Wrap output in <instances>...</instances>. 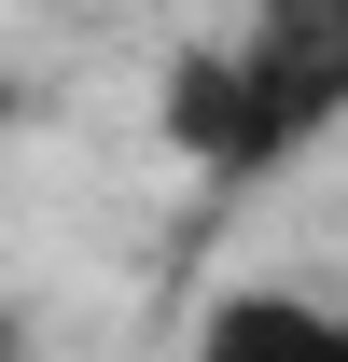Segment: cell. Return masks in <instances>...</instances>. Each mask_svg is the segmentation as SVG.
Listing matches in <instances>:
<instances>
[{"mask_svg": "<svg viewBox=\"0 0 348 362\" xmlns=\"http://www.w3.org/2000/svg\"><path fill=\"white\" fill-rule=\"evenodd\" d=\"M0 362H28V320H14V307H0Z\"/></svg>", "mask_w": 348, "mask_h": 362, "instance_id": "277c9868", "label": "cell"}, {"mask_svg": "<svg viewBox=\"0 0 348 362\" xmlns=\"http://www.w3.org/2000/svg\"><path fill=\"white\" fill-rule=\"evenodd\" d=\"M168 139L195 153V168H223V181L279 168V139H265V112H251V70H237V42H223V56H181V70H168Z\"/></svg>", "mask_w": 348, "mask_h": 362, "instance_id": "7a4b0ae2", "label": "cell"}, {"mask_svg": "<svg viewBox=\"0 0 348 362\" xmlns=\"http://www.w3.org/2000/svg\"><path fill=\"white\" fill-rule=\"evenodd\" d=\"M195 362H348V307H306V293H223L195 320Z\"/></svg>", "mask_w": 348, "mask_h": 362, "instance_id": "3957f363", "label": "cell"}, {"mask_svg": "<svg viewBox=\"0 0 348 362\" xmlns=\"http://www.w3.org/2000/svg\"><path fill=\"white\" fill-rule=\"evenodd\" d=\"M0 126H14V84H0Z\"/></svg>", "mask_w": 348, "mask_h": 362, "instance_id": "5b68a950", "label": "cell"}, {"mask_svg": "<svg viewBox=\"0 0 348 362\" xmlns=\"http://www.w3.org/2000/svg\"><path fill=\"white\" fill-rule=\"evenodd\" d=\"M237 70H251V112H265V139H279V153H293V139H320V126L348 112V0H251Z\"/></svg>", "mask_w": 348, "mask_h": 362, "instance_id": "6da1fadb", "label": "cell"}]
</instances>
